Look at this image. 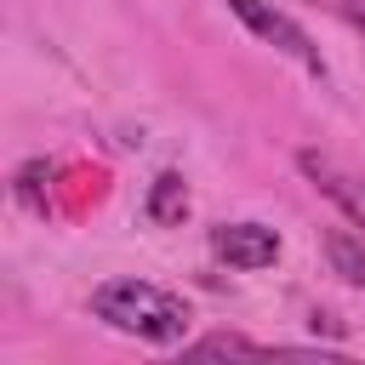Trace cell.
<instances>
[{
    "mask_svg": "<svg viewBox=\"0 0 365 365\" xmlns=\"http://www.w3.org/2000/svg\"><path fill=\"white\" fill-rule=\"evenodd\" d=\"M336 11H342V17H348L359 34H365V0H336Z\"/></svg>",
    "mask_w": 365,
    "mask_h": 365,
    "instance_id": "52a82bcc",
    "label": "cell"
},
{
    "mask_svg": "<svg viewBox=\"0 0 365 365\" xmlns=\"http://www.w3.org/2000/svg\"><path fill=\"white\" fill-rule=\"evenodd\" d=\"M325 251H331L336 274H342L348 285H359V291H365V245H359V240H348V234H331V240H325Z\"/></svg>",
    "mask_w": 365,
    "mask_h": 365,
    "instance_id": "8992f818",
    "label": "cell"
},
{
    "mask_svg": "<svg viewBox=\"0 0 365 365\" xmlns=\"http://www.w3.org/2000/svg\"><path fill=\"white\" fill-rule=\"evenodd\" d=\"M91 314L108 319L114 331L143 336V342H182V331H188V308L171 291L148 285V279H108V285H97L91 291Z\"/></svg>",
    "mask_w": 365,
    "mask_h": 365,
    "instance_id": "6da1fadb",
    "label": "cell"
},
{
    "mask_svg": "<svg viewBox=\"0 0 365 365\" xmlns=\"http://www.w3.org/2000/svg\"><path fill=\"white\" fill-rule=\"evenodd\" d=\"M211 245H217V257L234 262V268H268V262L279 257V234L262 228V222H222V228L211 234Z\"/></svg>",
    "mask_w": 365,
    "mask_h": 365,
    "instance_id": "3957f363",
    "label": "cell"
},
{
    "mask_svg": "<svg viewBox=\"0 0 365 365\" xmlns=\"http://www.w3.org/2000/svg\"><path fill=\"white\" fill-rule=\"evenodd\" d=\"M188 354H194V359H211V354H240V359H257V354H268V348H262V342H251V336H234V331H211V336L188 342Z\"/></svg>",
    "mask_w": 365,
    "mask_h": 365,
    "instance_id": "5b68a950",
    "label": "cell"
},
{
    "mask_svg": "<svg viewBox=\"0 0 365 365\" xmlns=\"http://www.w3.org/2000/svg\"><path fill=\"white\" fill-rule=\"evenodd\" d=\"M234 11H240V23L257 34V40H268V46H279L285 57H297L308 74H325V63H319V51H314V40L279 11V6H268V0H228Z\"/></svg>",
    "mask_w": 365,
    "mask_h": 365,
    "instance_id": "7a4b0ae2",
    "label": "cell"
},
{
    "mask_svg": "<svg viewBox=\"0 0 365 365\" xmlns=\"http://www.w3.org/2000/svg\"><path fill=\"white\" fill-rule=\"evenodd\" d=\"M148 217L165 222V228L188 217V182H182L177 171H160V177H154V188H148Z\"/></svg>",
    "mask_w": 365,
    "mask_h": 365,
    "instance_id": "277c9868",
    "label": "cell"
},
{
    "mask_svg": "<svg viewBox=\"0 0 365 365\" xmlns=\"http://www.w3.org/2000/svg\"><path fill=\"white\" fill-rule=\"evenodd\" d=\"M359 194H365V188H359Z\"/></svg>",
    "mask_w": 365,
    "mask_h": 365,
    "instance_id": "ba28073f",
    "label": "cell"
}]
</instances>
